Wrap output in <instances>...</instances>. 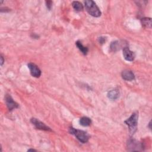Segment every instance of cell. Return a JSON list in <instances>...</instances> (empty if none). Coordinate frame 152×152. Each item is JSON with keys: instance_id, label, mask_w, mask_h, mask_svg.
Listing matches in <instances>:
<instances>
[{"instance_id": "30bf717a", "label": "cell", "mask_w": 152, "mask_h": 152, "mask_svg": "<svg viewBox=\"0 0 152 152\" xmlns=\"http://www.w3.org/2000/svg\"><path fill=\"white\" fill-rule=\"evenodd\" d=\"M123 44H124L123 43L119 42L118 40L112 42L110 45L111 50L113 52H116L123 47Z\"/></svg>"}, {"instance_id": "2e32d148", "label": "cell", "mask_w": 152, "mask_h": 152, "mask_svg": "<svg viewBox=\"0 0 152 152\" xmlns=\"http://www.w3.org/2000/svg\"><path fill=\"white\" fill-rule=\"evenodd\" d=\"M45 3H46V5H47V8L49 10H51L52 8V1H46Z\"/></svg>"}, {"instance_id": "6da1fadb", "label": "cell", "mask_w": 152, "mask_h": 152, "mask_svg": "<svg viewBox=\"0 0 152 152\" xmlns=\"http://www.w3.org/2000/svg\"><path fill=\"white\" fill-rule=\"evenodd\" d=\"M138 113L137 112H135L124 122L125 124L128 127L129 132L131 136L134 135L137 131L138 125Z\"/></svg>"}, {"instance_id": "9c48e42d", "label": "cell", "mask_w": 152, "mask_h": 152, "mask_svg": "<svg viewBox=\"0 0 152 152\" xmlns=\"http://www.w3.org/2000/svg\"><path fill=\"white\" fill-rule=\"evenodd\" d=\"M122 77L126 81H132L135 79V75L134 73L130 70H124L121 73Z\"/></svg>"}, {"instance_id": "8fae6325", "label": "cell", "mask_w": 152, "mask_h": 152, "mask_svg": "<svg viewBox=\"0 0 152 152\" xmlns=\"http://www.w3.org/2000/svg\"><path fill=\"white\" fill-rule=\"evenodd\" d=\"M108 98L111 100H116L119 97V92L118 90H112L107 93Z\"/></svg>"}, {"instance_id": "9a60e30c", "label": "cell", "mask_w": 152, "mask_h": 152, "mask_svg": "<svg viewBox=\"0 0 152 152\" xmlns=\"http://www.w3.org/2000/svg\"><path fill=\"white\" fill-rule=\"evenodd\" d=\"M72 6L74 9L75 11H77V12H81V11L83 10V5L79 1H73L72 3Z\"/></svg>"}, {"instance_id": "3957f363", "label": "cell", "mask_w": 152, "mask_h": 152, "mask_svg": "<svg viewBox=\"0 0 152 152\" xmlns=\"http://www.w3.org/2000/svg\"><path fill=\"white\" fill-rule=\"evenodd\" d=\"M69 132L70 134L74 135L82 143H87L90 138L89 135L86 132L82 131V130L75 129L73 127L70 128Z\"/></svg>"}, {"instance_id": "8992f818", "label": "cell", "mask_w": 152, "mask_h": 152, "mask_svg": "<svg viewBox=\"0 0 152 152\" xmlns=\"http://www.w3.org/2000/svg\"><path fill=\"white\" fill-rule=\"evenodd\" d=\"M5 101L10 111H12L18 107V104L12 98V97L8 94H7L5 96Z\"/></svg>"}, {"instance_id": "5b68a950", "label": "cell", "mask_w": 152, "mask_h": 152, "mask_svg": "<svg viewBox=\"0 0 152 152\" xmlns=\"http://www.w3.org/2000/svg\"><path fill=\"white\" fill-rule=\"evenodd\" d=\"M30 122L31 124L34 125L35 128L38 129L43 130V131H52V129L50 127H48L47 125H45L44 123H43L39 119L35 118H32L30 119Z\"/></svg>"}, {"instance_id": "277c9868", "label": "cell", "mask_w": 152, "mask_h": 152, "mask_svg": "<svg viewBox=\"0 0 152 152\" xmlns=\"http://www.w3.org/2000/svg\"><path fill=\"white\" fill-rule=\"evenodd\" d=\"M127 149L128 151H131L143 150V146L142 143H140L136 140H133V139H130L128 141Z\"/></svg>"}, {"instance_id": "ac0fdd59", "label": "cell", "mask_w": 152, "mask_h": 152, "mask_svg": "<svg viewBox=\"0 0 152 152\" xmlns=\"http://www.w3.org/2000/svg\"><path fill=\"white\" fill-rule=\"evenodd\" d=\"M4 58H3V57L1 55V66H3V64H4Z\"/></svg>"}, {"instance_id": "52a82bcc", "label": "cell", "mask_w": 152, "mask_h": 152, "mask_svg": "<svg viewBox=\"0 0 152 152\" xmlns=\"http://www.w3.org/2000/svg\"><path fill=\"white\" fill-rule=\"evenodd\" d=\"M28 67L30 70V72L31 75L34 77L39 78L41 75V71L40 68L34 63H29Z\"/></svg>"}, {"instance_id": "d6986e66", "label": "cell", "mask_w": 152, "mask_h": 152, "mask_svg": "<svg viewBox=\"0 0 152 152\" xmlns=\"http://www.w3.org/2000/svg\"><path fill=\"white\" fill-rule=\"evenodd\" d=\"M36 151V150H34V149H29V150H28V151Z\"/></svg>"}, {"instance_id": "7a4b0ae2", "label": "cell", "mask_w": 152, "mask_h": 152, "mask_svg": "<svg viewBox=\"0 0 152 152\" xmlns=\"http://www.w3.org/2000/svg\"><path fill=\"white\" fill-rule=\"evenodd\" d=\"M86 10L90 15L94 17H99L101 16V12L99 7L92 0H87L84 1Z\"/></svg>"}, {"instance_id": "5bb4252c", "label": "cell", "mask_w": 152, "mask_h": 152, "mask_svg": "<svg viewBox=\"0 0 152 152\" xmlns=\"http://www.w3.org/2000/svg\"><path fill=\"white\" fill-rule=\"evenodd\" d=\"M142 26L145 28H151V19L150 18H143L142 19Z\"/></svg>"}, {"instance_id": "ba28073f", "label": "cell", "mask_w": 152, "mask_h": 152, "mask_svg": "<svg viewBox=\"0 0 152 152\" xmlns=\"http://www.w3.org/2000/svg\"><path fill=\"white\" fill-rule=\"evenodd\" d=\"M123 56L125 60L128 61H133L135 59L136 55L134 52L129 49L128 47L123 48Z\"/></svg>"}, {"instance_id": "4fadbf2b", "label": "cell", "mask_w": 152, "mask_h": 152, "mask_svg": "<svg viewBox=\"0 0 152 152\" xmlns=\"http://www.w3.org/2000/svg\"><path fill=\"white\" fill-rule=\"evenodd\" d=\"M92 123L91 119L86 116H83L80 119V124L83 127H88Z\"/></svg>"}, {"instance_id": "e0dca14e", "label": "cell", "mask_w": 152, "mask_h": 152, "mask_svg": "<svg viewBox=\"0 0 152 152\" xmlns=\"http://www.w3.org/2000/svg\"><path fill=\"white\" fill-rule=\"evenodd\" d=\"M99 40V42L100 43H101V44H102V43H104L105 42V38H103V37H101L99 38L98 39Z\"/></svg>"}, {"instance_id": "7c38bea8", "label": "cell", "mask_w": 152, "mask_h": 152, "mask_svg": "<svg viewBox=\"0 0 152 152\" xmlns=\"http://www.w3.org/2000/svg\"><path fill=\"white\" fill-rule=\"evenodd\" d=\"M75 45H76V46H77V47L79 48V49L82 52L83 54H84V55H87V53H88V52L89 51L88 47H84L80 40H78V41L76 42Z\"/></svg>"}, {"instance_id": "ffe728a7", "label": "cell", "mask_w": 152, "mask_h": 152, "mask_svg": "<svg viewBox=\"0 0 152 152\" xmlns=\"http://www.w3.org/2000/svg\"><path fill=\"white\" fill-rule=\"evenodd\" d=\"M151 121L149 123V128H150V129H151Z\"/></svg>"}]
</instances>
